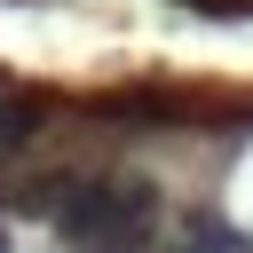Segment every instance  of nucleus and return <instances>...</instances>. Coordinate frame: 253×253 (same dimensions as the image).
Here are the masks:
<instances>
[{"label":"nucleus","instance_id":"f257e3e1","mask_svg":"<svg viewBox=\"0 0 253 253\" xmlns=\"http://www.w3.org/2000/svg\"><path fill=\"white\" fill-rule=\"evenodd\" d=\"M55 237L71 253H150L158 237V190L142 174H95L63 198Z\"/></svg>","mask_w":253,"mask_h":253},{"label":"nucleus","instance_id":"f03ea898","mask_svg":"<svg viewBox=\"0 0 253 253\" xmlns=\"http://www.w3.org/2000/svg\"><path fill=\"white\" fill-rule=\"evenodd\" d=\"M174 253H253V245H245L221 213H190V221L174 229Z\"/></svg>","mask_w":253,"mask_h":253},{"label":"nucleus","instance_id":"7ed1b4c3","mask_svg":"<svg viewBox=\"0 0 253 253\" xmlns=\"http://www.w3.org/2000/svg\"><path fill=\"white\" fill-rule=\"evenodd\" d=\"M0 253H8V229H0Z\"/></svg>","mask_w":253,"mask_h":253}]
</instances>
